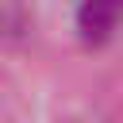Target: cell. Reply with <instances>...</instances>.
<instances>
[{"mask_svg": "<svg viewBox=\"0 0 123 123\" xmlns=\"http://www.w3.org/2000/svg\"><path fill=\"white\" fill-rule=\"evenodd\" d=\"M111 15H115V0H85V8H81L85 31H108Z\"/></svg>", "mask_w": 123, "mask_h": 123, "instance_id": "6da1fadb", "label": "cell"}]
</instances>
